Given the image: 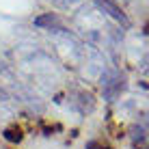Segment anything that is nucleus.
Instances as JSON below:
<instances>
[{"mask_svg":"<svg viewBox=\"0 0 149 149\" xmlns=\"http://www.w3.org/2000/svg\"><path fill=\"white\" fill-rule=\"evenodd\" d=\"M110 2H115L117 7H119V4H127V2H130V0H110Z\"/></svg>","mask_w":149,"mask_h":149,"instance_id":"nucleus-7","label":"nucleus"},{"mask_svg":"<svg viewBox=\"0 0 149 149\" xmlns=\"http://www.w3.org/2000/svg\"><path fill=\"white\" fill-rule=\"evenodd\" d=\"M123 89H125V82H123V76L119 71H110L102 78V91H104L106 100H115Z\"/></svg>","mask_w":149,"mask_h":149,"instance_id":"nucleus-1","label":"nucleus"},{"mask_svg":"<svg viewBox=\"0 0 149 149\" xmlns=\"http://www.w3.org/2000/svg\"><path fill=\"white\" fill-rule=\"evenodd\" d=\"M2 136L7 138L9 143H19L24 138V132H22V127H19V125H9L7 130L2 132Z\"/></svg>","mask_w":149,"mask_h":149,"instance_id":"nucleus-4","label":"nucleus"},{"mask_svg":"<svg viewBox=\"0 0 149 149\" xmlns=\"http://www.w3.org/2000/svg\"><path fill=\"white\" fill-rule=\"evenodd\" d=\"M97 2V7L102 9V11H106L110 15V17H115L117 22H121L123 26H130V22H127V17H125V13L121 11V7H117L115 2H110V0H95Z\"/></svg>","mask_w":149,"mask_h":149,"instance_id":"nucleus-2","label":"nucleus"},{"mask_svg":"<svg viewBox=\"0 0 149 149\" xmlns=\"http://www.w3.org/2000/svg\"><path fill=\"white\" fill-rule=\"evenodd\" d=\"M86 149H112V147L104 145V143H100V141H91L89 145H86Z\"/></svg>","mask_w":149,"mask_h":149,"instance_id":"nucleus-6","label":"nucleus"},{"mask_svg":"<svg viewBox=\"0 0 149 149\" xmlns=\"http://www.w3.org/2000/svg\"><path fill=\"white\" fill-rule=\"evenodd\" d=\"M35 26L39 28H50V30H63V22L58 19V15L56 13H43L39 15V17H35Z\"/></svg>","mask_w":149,"mask_h":149,"instance_id":"nucleus-3","label":"nucleus"},{"mask_svg":"<svg viewBox=\"0 0 149 149\" xmlns=\"http://www.w3.org/2000/svg\"><path fill=\"white\" fill-rule=\"evenodd\" d=\"M54 2H56V7H61V9H71V7H76L80 0H54Z\"/></svg>","mask_w":149,"mask_h":149,"instance_id":"nucleus-5","label":"nucleus"}]
</instances>
